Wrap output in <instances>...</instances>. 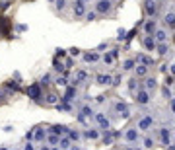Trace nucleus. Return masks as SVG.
Returning <instances> with one entry per match:
<instances>
[{"label":"nucleus","instance_id":"1","mask_svg":"<svg viewBox=\"0 0 175 150\" xmlns=\"http://www.w3.org/2000/svg\"><path fill=\"white\" fill-rule=\"evenodd\" d=\"M27 94H29L31 99H39L41 98V88H39V86H31V88L27 90Z\"/></svg>","mask_w":175,"mask_h":150},{"label":"nucleus","instance_id":"2","mask_svg":"<svg viewBox=\"0 0 175 150\" xmlns=\"http://www.w3.org/2000/svg\"><path fill=\"white\" fill-rule=\"evenodd\" d=\"M152 117H144V119H140V123H138V129H142V131H148V129L152 127Z\"/></svg>","mask_w":175,"mask_h":150},{"label":"nucleus","instance_id":"3","mask_svg":"<svg viewBox=\"0 0 175 150\" xmlns=\"http://www.w3.org/2000/svg\"><path fill=\"white\" fill-rule=\"evenodd\" d=\"M95 119H97V123H99L103 129H109V121L105 119V115H103V113H97V115H95Z\"/></svg>","mask_w":175,"mask_h":150},{"label":"nucleus","instance_id":"4","mask_svg":"<svg viewBox=\"0 0 175 150\" xmlns=\"http://www.w3.org/2000/svg\"><path fill=\"white\" fill-rule=\"evenodd\" d=\"M115 109L119 111V115H123V117H126V115H128V107H126L124 103H117Z\"/></svg>","mask_w":175,"mask_h":150},{"label":"nucleus","instance_id":"5","mask_svg":"<svg viewBox=\"0 0 175 150\" xmlns=\"http://www.w3.org/2000/svg\"><path fill=\"white\" fill-rule=\"evenodd\" d=\"M136 99H138V103H148V101H150L148 92H138V94H136Z\"/></svg>","mask_w":175,"mask_h":150},{"label":"nucleus","instance_id":"6","mask_svg":"<svg viewBox=\"0 0 175 150\" xmlns=\"http://www.w3.org/2000/svg\"><path fill=\"white\" fill-rule=\"evenodd\" d=\"M144 47L148 49V51H152L154 47H156V41H154V37H150V35H148V37L144 39Z\"/></svg>","mask_w":175,"mask_h":150},{"label":"nucleus","instance_id":"7","mask_svg":"<svg viewBox=\"0 0 175 150\" xmlns=\"http://www.w3.org/2000/svg\"><path fill=\"white\" fill-rule=\"evenodd\" d=\"M53 133H55V135H64L66 127L64 125H55V127H53Z\"/></svg>","mask_w":175,"mask_h":150},{"label":"nucleus","instance_id":"8","mask_svg":"<svg viewBox=\"0 0 175 150\" xmlns=\"http://www.w3.org/2000/svg\"><path fill=\"white\" fill-rule=\"evenodd\" d=\"M97 82H99V84H109L111 78H109V76H105V74H99V76H97Z\"/></svg>","mask_w":175,"mask_h":150},{"label":"nucleus","instance_id":"9","mask_svg":"<svg viewBox=\"0 0 175 150\" xmlns=\"http://www.w3.org/2000/svg\"><path fill=\"white\" fill-rule=\"evenodd\" d=\"M97 59H99L97 53H88L86 55V60H90V62H94V60H97Z\"/></svg>","mask_w":175,"mask_h":150},{"label":"nucleus","instance_id":"10","mask_svg":"<svg viewBox=\"0 0 175 150\" xmlns=\"http://www.w3.org/2000/svg\"><path fill=\"white\" fill-rule=\"evenodd\" d=\"M161 138H163L165 144H169V131L167 129H161Z\"/></svg>","mask_w":175,"mask_h":150},{"label":"nucleus","instance_id":"11","mask_svg":"<svg viewBox=\"0 0 175 150\" xmlns=\"http://www.w3.org/2000/svg\"><path fill=\"white\" fill-rule=\"evenodd\" d=\"M156 39H158L160 43H163V41H165V31H158V33H156Z\"/></svg>","mask_w":175,"mask_h":150},{"label":"nucleus","instance_id":"12","mask_svg":"<svg viewBox=\"0 0 175 150\" xmlns=\"http://www.w3.org/2000/svg\"><path fill=\"white\" fill-rule=\"evenodd\" d=\"M126 138H128V140H136V131H134V129H130V131L126 133Z\"/></svg>","mask_w":175,"mask_h":150},{"label":"nucleus","instance_id":"13","mask_svg":"<svg viewBox=\"0 0 175 150\" xmlns=\"http://www.w3.org/2000/svg\"><path fill=\"white\" fill-rule=\"evenodd\" d=\"M58 140H60L58 135H51V136H49V142H51V144H58Z\"/></svg>","mask_w":175,"mask_h":150},{"label":"nucleus","instance_id":"14","mask_svg":"<svg viewBox=\"0 0 175 150\" xmlns=\"http://www.w3.org/2000/svg\"><path fill=\"white\" fill-rule=\"evenodd\" d=\"M105 10H109V2H99V12H105Z\"/></svg>","mask_w":175,"mask_h":150},{"label":"nucleus","instance_id":"15","mask_svg":"<svg viewBox=\"0 0 175 150\" xmlns=\"http://www.w3.org/2000/svg\"><path fill=\"white\" fill-rule=\"evenodd\" d=\"M58 142H60V146H62V148H70V140H68V138H62V140H58Z\"/></svg>","mask_w":175,"mask_h":150},{"label":"nucleus","instance_id":"16","mask_svg":"<svg viewBox=\"0 0 175 150\" xmlns=\"http://www.w3.org/2000/svg\"><path fill=\"white\" fill-rule=\"evenodd\" d=\"M146 88H156V80H154V78H148V80H146Z\"/></svg>","mask_w":175,"mask_h":150},{"label":"nucleus","instance_id":"17","mask_svg":"<svg viewBox=\"0 0 175 150\" xmlns=\"http://www.w3.org/2000/svg\"><path fill=\"white\" fill-rule=\"evenodd\" d=\"M132 66H134V62H132V60H124V64H123L124 70H130Z\"/></svg>","mask_w":175,"mask_h":150},{"label":"nucleus","instance_id":"18","mask_svg":"<svg viewBox=\"0 0 175 150\" xmlns=\"http://www.w3.org/2000/svg\"><path fill=\"white\" fill-rule=\"evenodd\" d=\"M35 138L37 140H43V129H37L35 131Z\"/></svg>","mask_w":175,"mask_h":150},{"label":"nucleus","instance_id":"19","mask_svg":"<svg viewBox=\"0 0 175 150\" xmlns=\"http://www.w3.org/2000/svg\"><path fill=\"white\" fill-rule=\"evenodd\" d=\"M86 136H88V138H97V131H88Z\"/></svg>","mask_w":175,"mask_h":150},{"label":"nucleus","instance_id":"20","mask_svg":"<svg viewBox=\"0 0 175 150\" xmlns=\"http://www.w3.org/2000/svg\"><path fill=\"white\" fill-rule=\"evenodd\" d=\"M144 146H146V148H152V146H154V140H152V138H144Z\"/></svg>","mask_w":175,"mask_h":150},{"label":"nucleus","instance_id":"21","mask_svg":"<svg viewBox=\"0 0 175 150\" xmlns=\"http://www.w3.org/2000/svg\"><path fill=\"white\" fill-rule=\"evenodd\" d=\"M136 74H138V76H144V74H146V66H138V68H136Z\"/></svg>","mask_w":175,"mask_h":150},{"label":"nucleus","instance_id":"22","mask_svg":"<svg viewBox=\"0 0 175 150\" xmlns=\"http://www.w3.org/2000/svg\"><path fill=\"white\" fill-rule=\"evenodd\" d=\"M154 29H156V25H154V23H148V25H146V31H148V33H152Z\"/></svg>","mask_w":175,"mask_h":150},{"label":"nucleus","instance_id":"23","mask_svg":"<svg viewBox=\"0 0 175 150\" xmlns=\"http://www.w3.org/2000/svg\"><path fill=\"white\" fill-rule=\"evenodd\" d=\"M165 20H167V23H169V25H175V18H173V16H167Z\"/></svg>","mask_w":175,"mask_h":150},{"label":"nucleus","instance_id":"24","mask_svg":"<svg viewBox=\"0 0 175 150\" xmlns=\"http://www.w3.org/2000/svg\"><path fill=\"white\" fill-rule=\"evenodd\" d=\"M70 136H72V138H76V140H78V138H80V133H78V131H72V133H70Z\"/></svg>","mask_w":175,"mask_h":150},{"label":"nucleus","instance_id":"25","mask_svg":"<svg viewBox=\"0 0 175 150\" xmlns=\"http://www.w3.org/2000/svg\"><path fill=\"white\" fill-rule=\"evenodd\" d=\"M57 84H58V86H64V84H66V80H64V78H60V76H58V78H57Z\"/></svg>","mask_w":175,"mask_h":150},{"label":"nucleus","instance_id":"26","mask_svg":"<svg viewBox=\"0 0 175 150\" xmlns=\"http://www.w3.org/2000/svg\"><path fill=\"white\" fill-rule=\"evenodd\" d=\"M49 80H51V76L45 74V76H43V80H41V84H49Z\"/></svg>","mask_w":175,"mask_h":150},{"label":"nucleus","instance_id":"27","mask_svg":"<svg viewBox=\"0 0 175 150\" xmlns=\"http://www.w3.org/2000/svg\"><path fill=\"white\" fill-rule=\"evenodd\" d=\"M47 101H49V103H55V101H57V96H53V94H51V96L47 98Z\"/></svg>","mask_w":175,"mask_h":150},{"label":"nucleus","instance_id":"28","mask_svg":"<svg viewBox=\"0 0 175 150\" xmlns=\"http://www.w3.org/2000/svg\"><path fill=\"white\" fill-rule=\"evenodd\" d=\"M76 78H78V80H84V78H86V72H78V74H76Z\"/></svg>","mask_w":175,"mask_h":150},{"label":"nucleus","instance_id":"29","mask_svg":"<svg viewBox=\"0 0 175 150\" xmlns=\"http://www.w3.org/2000/svg\"><path fill=\"white\" fill-rule=\"evenodd\" d=\"M158 49H160V53H161V55H163V53L167 51V47H165V45H160V47H158Z\"/></svg>","mask_w":175,"mask_h":150},{"label":"nucleus","instance_id":"30","mask_svg":"<svg viewBox=\"0 0 175 150\" xmlns=\"http://www.w3.org/2000/svg\"><path fill=\"white\" fill-rule=\"evenodd\" d=\"M25 150H33V146H31V144H25Z\"/></svg>","mask_w":175,"mask_h":150},{"label":"nucleus","instance_id":"31","mask_svg":"<svg viewBox=\"0 0 175 150\" xmlns=\"http://www.w3.org/2000/svg\"><path fill=\"white\" fill-rule=\"evenodd\" d=\"M171 107H173V111H175V101H171Z\"/></svg>","mask_w":175,"mask_h":150},{"label":"nucleus","instance_id":"32","mask_svg":"<svg viewBox=\"0 0 175 150\" xmlns=\"http://www.w3.org/2000/svg\"><path fill=\"white\" fill-rule=\"evenodd\" d=\"M0 96H2V92H0Z\"/></svg>","mask_w":175,"mask_h":150},{"label":"nucleus","instance_id":"33","mask_svg":"<svg viewBox=\"0 0 175 150\" xmlns=\"http://www.w3.org/2000/svg\"><path fill=\"white\" fill-rule=\"evenodd\" d=\"M128 150H130V148H128Z\"/></svg>","mask_w":175,"mask_h":150}]
</instances>
